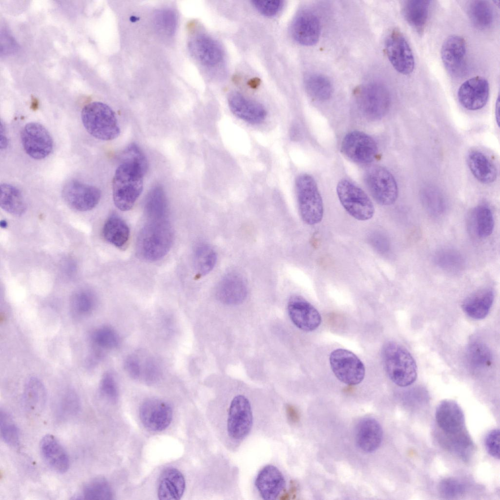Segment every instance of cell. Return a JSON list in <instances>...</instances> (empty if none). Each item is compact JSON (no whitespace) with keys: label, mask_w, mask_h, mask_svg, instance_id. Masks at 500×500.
I'll return each mask as SVG.
<instances>
[{"label":"cell","mask_w":500,"mask_h":500,"mask_svg":"<svg viewBox=\"0 0 500 500\" xmlns=\"http://www.w3.org/2000/svg\"><path fill=\"white\" fill-rule=\"evenodd\" d=\"M40 449L44 460L54 471L62 474L69 469L67 453L54 436L47 434L43 436L40 441Z\"/></svg>","instance_id":"cell-24"},{"label":"cell","mask_w":500,"mask_h":500,"mask_svg":"<svg viewBox=\"0 0 500 500\" xmlns=\"http://www.w3.org/2000/svg\"><path fill=\"white\" fill-rule=\"evenodd\" d=\"M341 150L347 157L359 164L371 163L377 152L375 140L359 131H353L346 134L342 140Z\"/></svg>","instance_id":"cell-14"},{"label":"cell","mask_w":500,"mask_h":500,"mask_svg":"<svg viewBox=\"0 0 500 500\" xmlns=\"http://www.w3.org/2000/svg\"><path fill=\"white\" fill-rule=\"evenodd\" d=\"M354 95L361 112L368 118L378 119L388 112L391 103L387 87L378 83H370L357 88Z\"/></svg>","instance_id":"cell-6"},{"label":"cell","mask_w":500,"mask_h":500,"mask_svg":"<svg viewBox=\"0 0 500 500\" xmlns=\"http://www.w3.org/2000/svg\"><path fill=\"white\" fill-rule=\"evenodd\" d=\"M124 368L132 378L146 384H154L161 375V370L156 359L142 351L129 355L125 361Z\"/></svg>","instance_id":"cell-15"},{"label":"cell","mask_w":500,"mask_h":500,"mask_svg":"<svg viewBox=\"0 0 500 500\" xmlns=\"http://www.w3.org/2000/svg\"><path fill=\"white\" fill-rule=\"evenodd\" d=\"M255 485L264 500H275L284 489L285 478L276 466L269 464L265 466L257 474Z\"/></svg>","instance_id":"cell-23"},{"label":"cell","mask_w":500,"mask_h":500,"mask_svg":"<svg viewBox=\"0 0 500 500\" xmlns=\"http://www.w3.org/2000/svg\"><path fill=\"white\" fill-rule=\"evenodd\" d=\"M0 225L1 228H5L7 226V223L5 220H2L0 221Z\"/></svg>","instance_id":"cell-55"},{"label":"cell","mask_w":500,"mask_h":500,"mask_svg":"<svg viewBox=\"0 0 500 500\" xmlns=\"http://www.w3.org/2000/svg\"><path fill=\"white\" fill-rule=\"evenodd\" d=\"M81 119L87 131L97 139L110 141L120 135L114 112L103 103L93 102L85 105L81 112Z\"/></svg>","instance_id":"cell-4"},{"label":"cell","mask_w":500,"mask_h":500,"mask_svg":"<svg viewBox=\"0 0 500 500\" xmlns=\"http://www.w3.org/2000/svg\"><path fill=\"white\" fill-rule=\"evenodd\" d=\"M431 1L407 0L403 1L402 12L406 22L417 33H422L429 16Z\"/></svg>","instance_id":"cell-32"},{"label":"cell","mask_w":500,"mask_h":500,"mask_svg":"<svg viewBox=\"0 0 500 500\" xmlns=\"http://www.w3.org/2000/svg\"><path fill=\"white\" fill-rule=\"evenodd\" d=\"M186 480L183 474L174 467L161 473L158 483L157 496L160 500H179L184 494Z\"/></svg>","instance_id":"cell-26"},{"label":"cell","mask_w":500,"mask_h":500,"mask_svg":"<svg viewBox=\"0 0 500 500\" xmlns=\"http://www.w3.org/2000/svg\"><path fill=\"white\" fill-rule=\"evenodd\" d=\"M102 233L107 242L119 249H125L127 246L130 236L129 228L124 220L116 214H112L107 219Z\"/></svg>","instance_id":"cell-33"},{"label":"cell","mask_w":500,"mask_h":500,"mask_svg":"<svg viewBox=\"0 0 500 500\" xmlns=\"http://www.w3.org/2000/svg\"><path fill=\"white\" fill-rule=\"evenodd\" d=\"M358 447L366 453H372L380 446L383 438L382 427L374 418L368 417L360 420L355 434Z\"/></svg>","instance_id":"cell-27"},{"label":"cell","mask_w":500,"mask_h":500,"mask_svg":"<svg viewBox=\"0 0 500 500\" xmlns=\"http://www.w3.org/2000/svg\"><path fill=\"white\" fill-rule=\"evenodd\" d=\"M387 56L393 66L403 75L411 73L415 67L412 50L403 34L397 29L389 33L385 42Z\"/></svg>","instance_id":"cell-12"},{"label":"cell","mask_w":500,"mask_h":500,"mask_svg":"<svg viewBox=\"0 0 500 500\" xmlns=\"http://www.w3.org/2000/svg\"><path fill=\"white\" fill-rule=\"evenodd\" d=\"M336 192L339 200L345 210L359 221L372 218L375 212L372 201L360 188L347 179L337 184Z\"/></svg>","instance_id":"cell-7"},{"label":"cell","mask_w":500,"mask_h":500,"mask_svg":"<svg viewBox=\"0 0 500 500\" xmlns=\"http://www.w3.org/2000/svg\"><path fill=\"white\" fill-rule=\"evenodd\" d=\"M467 163L472 174L479 182L489 184L497 178V168L482 152L477 150L470 151L467 155Z\"/></svg>","instance_id":"cell-31"},{"label":"cell","mask_w":500,"mask_h":500,"mask_svg":"<svg viewBox=\"0 0 500 500\" xmlns=\"http://www.w3.org/2000/svg\"><path fill=\"white\" fill-rule=\"evenodd\" d=\"M156 24L161 31L168 35L175 31L177 24V17L175 12L170 9H163L156 15Z\"/></svg>","instance_id":"cell-48"},{"label":"cell","mask_w":500,"mask_h":500,"mask_svg":"<svg viewBox=\"0 0 500 500\" xmlns=\"http://www.w3.org/2000/svg\"><path fill=\"white\" fill-rule=\"evenodd\" d=\"M441 58L448 72L453 77H459L466 71V44L462 37L453 35L443 42Z\"/></svg>","instance_id":"cell-17"},{"label":"cell","mask_w":500,"mask_h":500,"mask_svg":"<svg viewBox=\"0 0 500 500\" xmlns=\"http://www.w3.org/2000/svg\"><path fill=\"white\" fill-rule=\"evenodd\" d=\"M0 433L3 440L8 445L16 447L20 441L18 428L11 416L5 410H0Z\"/></svg>","instance_id":"cell-43"},{"label":"cell","mask_w":500,"mask_h":500,"mask_svg":"<svg viewBox=\"0 0 500 500\" xmlns=\"http://www.w3.org/2000/svg\"><path fill=\"white\" fill-rule=\"evenodd\" d=\"M500 430L495 429L490 431L485 439L487 453L492 457L500 459Z\"/></svg>","instance_id":"cell-52"},{"label":"cell","mask_w":500,"mask_h":500,"mask_svg":"<svg viewBox=\"0 0 500 500\" xmlns=\"http://www.w3.org/2000/svg\"><path fill=\"white\" fill-rule=\"evenodd\" d=\"M193 261L197 275L204 276L214 268L217 261V254L209 245L200 244L195 250Z\"/></svg>","instance_id":"cell-40"},{"label":"cell","mask_w":500,"mask_h":500,"mask_svg":"<svg viewBox=\"0 0 500 500\" xmlns=\"http://www.w3.org/2000/svg\"><path fill=\"white\" fill-rule=\"evenodd\" d=\"M247 294V287L243 277L235 272L226 274L218 282L216 289L218 299L229 305L243 302Z\"/></svg>","instance_id":"cell-25"},{"label":"cell","mask_w":500,"mask_h":500,"mask_svg":"<svg viewBox=\"0 0 500 500\" xmlns=\"http://www.w3.org/2000/svg\"><path fill=\"white\" fill-rule=\"evenodd\" d=\"M295 188L303 221L309 225L320 222L324 214L323 203L313 178L306 173L298 175L295 180Z\"/></svg>","instance_id":"cell-5"},{"label":"cell","mask_w":500,"mask_h":500,"mask_svg":"<svg viewBox=\"0 0 500 500\" xmlns=\"http://www.w3.org/2000/svg\"><path fill=\"white\" fill-rule=\"evenodd\" d=\"M489 95L487 80L481 76L471 78L462 83L458 88V97L460 104L469 110L483 108Z\"/></svg>","instance_id":"cell-19"},{"label":"cell","mask_w":500,"mask_h":500,"mask_svg":"<svg viewBox=\"0 0 500 500\" xmlns=\"http://www.w3.org/2000/svg\"><path fill=\"white\" fill-rule=\"evenodd\" d=\"M435 259L438 266L448 271L457 272L463 267L462 257L453 250L444 249L439 251Z\"/></svg>","instance_id":"cell-44"},{"label":"cell","mask_w":500,"mask_h":500,"mask_svg":"<svg viewBox=\"0 0 500 500\" xmlns=\"http://www.w3.org/2000/svg\"><path fill=\"white\" fill-rule=\"evenodd\" d=\"M173 239V230L167 219L147 221L137 237V253L146 261H158L168 252Z\"/></svg>","instance_id":"cell-2"},{"label":"cell","mask_w":500,"mask_h":500,"mask_svg":"<svg viewBox=\"0 0 500 500\" xmlns=\"http://www.w3.org/2000/svg\"><path fill=\"white\" fill-rule=\"evenodd\" d=\"M100 392L103 396L112 402H115L118 398V389L114 375L106 372L103 376L100 384Z\"/></svg>","instance_id":"cell-49"},{"label":"cell","mask_w":500,"mask_h":500,"mask_svg":"<svg viewBox=\"0 0 500 500\" xmlns=\"http://www.w3.org/2000/svg\"><path fill=\"white\" fill-rule=\"evenodd\" d=\"M228 104L232 113L241 120L252 125L264 122L267 116L265 107L260 103L250 100L237 92L228 96Z\"/></svg>","instance_id":"cell-22"},{"label":"cell","mask_w":500,"mask_h":500,"mask_svg":"<svg viewBox=\"0 0 500 500\" xmlns=\"http://www.w3.org/2000/svg\"><path fill=\"white\" fill-rule=\"evenodd\" d=\"M144 211L147 221L167 219L168 203L162 186L156 185L148 193L145 200Z\"/></svg>","instance_id":"cell-34"},{"label":"cell","mask_w":500,"mask_h":500,"mask_svg":"<svg viewBox=\"0 0 500 500\" xmlns=\"http://www.w3.org/2000/svg\"><path fill=\"white\" fill-rule=\"evenodd\" d=\"M252 5L256 10L264 16L273 17L276 15L282 8L283 1L272 0H252Z\"/></svg>","instance_id":"cell-51"},{"label":"cell","mask_w":500,"mask_h":500,"mask_svg":"<svg viewBox=\"0 0 500 500\" xmlns=\"http://www.w3.org/2000/svg\"><path fill=\"white\" fill-rule=\"evenodd\" d=\"M494 300V292L489 288L479 290L466 297L462 304L464 312L470 318L480 320L488 314Z\"/></svg>","instance_id":"cell-29"},{"label":"cell","mask_w":500,"mask_h":500,"mask_svg":"<svg viewBox=\"0 0 500 500\" xmlns=\"http://www.w3.org/2000/svg\"><path fill=\"white\" fill-rule=\"evenodd\" d=\"M467 12L474 25L480 29L490 27L494 21L493 8L490 2L487 0L469 1L467 6Z\"/></svg>","instance_id":"cell-36"},{"label":"cell","mask_w":500,"mask_h":500,"mask_svg":"<svg viewBox=\"0 0 500 500\" xmlns=\"http://www.w3.org/2000/svg\"><path fill=\"white\" fill-rule=\"evenodd\" d=\"M76 497L77 499L111 500L113 493L107 480L103 477H97L88 481L81 493Z\"/></svg>","instance_id":"cell-39"},{"label":"cell","mask_w":500,"mask_h":500,"mask_svg":"<svg viewBox=\"0 0 500 500\" xmlns=\"http://www.w3.org/2000/svg\"><path fill=\"white\" fill-rule=\"evenodd\" d=\"M0 207L7 212L21 216L26 209V205L21 191L16 187L7 183L0 185Z\"/></svg>","instance_id":"cell-35"},{"label":"cell","mask_w":500,"mask_h":500,"mask_svg":"<svg viewBox=\"0 0 500 500\" xmlns=\"http://www.w3.org/2000/svg\"><path fill=\"white\" fill-rule=\"evenodd\" d=\"M139 417L146 429L153 432H160L167 429L170 424L173 412L171 407L167 402L150 398L141 404Z\"/></svg>","instance_id":"cell-16"},{"label":"cell","mask_w":500,"mask_h":500,"mask_svg":"<svg viewBox=\"0 0 500 500\" xmlns=\"http://www.w3.org/2000/svg\"><path fill=\"white\" fill-rule=\"evenodd\" d=\"M382 358L386 372L395 384L406 387L415 381L417 365L405 347L395 342H387L382 349Z\"/></svg>","instance_id":"cell-3"},{"label":"cell","mask_w":500,"mask_h":500,"mask_svg":"<svg viewBox=\"0 0 500 500\" xmlns=\"http://www.w3.org/2000/svg\"><path fill=\"white\" fill-rule=\"evenodd\" d=\"M62 194L66 204L79 211L92 209L98 204L101 197V190L98 188L77 180L67 182Z\"/></svg>","instance_id":"cell-13"},{"label":"cell","mask_w":500,"mask_h":500,"mask_svg":"<svg viewBox=\"0 0 500 500\" xmlns=\"http://www.w3.org/2000/svg\"><path fill=\"white\" fill-rule=\"evenodd\" d=\"M189 48L195 57L203 64L214 66L223 58V49L215 40L205 34L196 36L189 43Z\"/></svg>","instance_id":"cell-28"},{"label":"cell","mask_w":500,"mask_h":500,"mask_svg":"<svg viewBox=\"0 0 500 500\" xmlns=\"http://www.w3.org/2000/svg\"><path fill=\"white\" fill-rule=\"evenodd\" d=\"M472 215L478 236L486 238L490 235L494 227V220L491 209L486 206L480 205L474 209Z\"/></svg>","instance_id":"cell-41"},{"label":"cell","mask_w":500,"mask_h":500,"mask_svg":"<svg viewBox=\"0 0 500 500\" xmlns=\"http://www.w3.org/2000/svg\"><path fill=\"white\" fill-rule=\"evenodd\" d=\"M289 315L299 329L306 332L316 329L321 322V316L316 309L300 295L292 296L288 304Z\"/></svg>","instance_id":"cell-20"},{"label":"cell","mask_w":500,"mask_h":500,"mask_svg":"<svg viewBox=\"0 0 500 500\" xmlns=\"http://www.w3.org/2000/svg\"><path fill=\"white\" fill-rule=\"evenodd\" d=\"M330 364L335 376L348 385L359 384L363 380L365 369L361 360L353 352L337 349L330 355Z\"/></svg>","instance_id":"cell-9"},{"label":"cell","mask_w":500,"mask_h":500,"mask_svg":"<svg viewBox=\"0 0 500 500\" xmlns=\"http://www.w3.org/2000/svg\"><path fill=\"white\" fill-rule=\"evenodd\" d=\"M72 303L77 312L80 314H86L92 310L95 299L93 294L90 292L83 290L74 294Z\"/></svg>","instance_id":"cell-46"},{"label":"cell","mask_w":500,"mask_h":500,"mask_svg":"<svg viewBox=\"0 0 500 500\" xmlns=\"http://www.w3.org/2000/svg\"><path fill=\"white\" fill-rule=\"evenodd\" d=\"M253 424L250 403L243 395L235 396L231 400L228 412L227 431L232 439L241 440L250 433Z\"/></svg>","instance_id":"cell-10"},{"label":"cell","mask_w":500,"mask_h":500,"mask_svg":"<svg viewBox=\"0 0 500 500\" xmlns=\"http://www.w3.org/2000/svg\"><path fill=\"white\" fill-rule=\"evenodd\" d=\"M439 491L446 498H454L462 495L465 491L464 484L456 479L445 478L439 484Z\"/></svg>","instance_id":"cell-47"},{"label":"cell","mask_w":500,"mask_h":500,"mask_svg":"<svg viewBox=\"0 0 500 500\" xmlns=\"http://www.w3.org/2000/svg\"><path fill=\"white\" fill-rule=\"evenodd\" d=\"M305 85L310 96L317 100H327L333 93L331 82L321 74H312L308 76L305 78Z\"/></svg>","instance_id":"cell-38"},{"label":"cell","mask_w":500,"mask_h":500,"mask_svg":"<svg viewBox=\"0 0 500 500\" xmlns=\"http://www.w3.org/2000/svg\"><path fill=\"white\" fill-rule=\"evenodd\" d=\"M23 400L24 408L30 416H37L42 412L46 402V392L40 379L31 377L27 381Z\"/></svg>","instance_id":"cell-30"},{"label":"cell","mask_w":500,"mask_h":500,"mask_svg":"<svg viewBox=\"0 0 500 500\" xmlns=\"http://www.w3.org/2000/svg\"><path fill=\"white\" fill-rule=\"evenodd\" d=\"M93 338L97 345L106 349L116 348L120 343L118 333L113 328L108 326H104L97 329Z\"/></svg>","instance_id":"cell-45"},{"label":"cell","mask_w":500,"mask_h":500,"mask_svg":"<svg viewBox=\"0 0 500 500\" xmlns=\"http://www.w3.org/2000/svg\"><path fill=\"white\" fill-rule=\"evenodd\" d=\"M422 204L426 209L433 215H440L445 209V202L441 193L433 187L424 188L421 193Z\"/></svg>","instance_id":"cell-42"},{"label":"cell","mask_w":500,"mask_h":500,"mask_svg":"<svg viewBox=\"0 0 500 500\" xmlns=\"http://www.w3.org/2000/svg\"><path fill=\"white\" fill-rule=\"evenodd\" d=\"M291 32L297 43L304 46H312L316 43L319 39L320 22L312 13L303 11L293 20Z\"/></svg>","instance_id":"cell-21"},{"label":"cell","mask_w":500,"mask_h":500,"mask_svg":"<svg viewBox=\"0 0 500 500\" xmlns=\"http://www.w3.org/2000/svg\"><path fill=\"white\" fill-rule=\"evenodd\" d=\"M23 148L30 157L41 160L47 157L53 148L52 138L46 128L36 122L26 124L21 132Z\"/></svg>","instance_id":"cell-11"},{"label":"cell","mask_w":500,"mask_h":500,"mask_svg":"<svg viewBox=\"0 0 500 500\" xmlns=\"http://www.w3.org/2000/svg\"><path fill=\"white\" fill-rule=\"evenodd\" d=\"M365 184L372 196L379 204H393L398 196V188L392 173L385 167L373 166L364 174Z\"/></svg>","instance_id":"cell-8"},{"label":"cell","mask_w":500,"mask_h":500,"mask_svg":"<svg viewBox=\"0 0 500 500\" xmlns=\"http://www.w3.org/2000/svg\"><path fill=\"white\" fill-rule=\"evenodd\" d=\"M80 407V401L77 393L72 390H67L62 398V411L67 416H74L78 413Z\"/></svg>","instance_id":"cell-50"},{"label":"cell","mask_w":500,"mask_h":500,"mask_svg":"<svg viewBox=\"0 0 500 500\" xmlns=\"http://www.w3.org/2000/svg\"><path fill=\"white\" fill-rule=\"evenodd\" d=\"M147 167L122 161L116 169L112 180L113 199L122 211L134 206L143 189V179Z\"/></svg>","instance_id":"cell-1"},{"label":"cell","mask_w":500,"mask_h":500,"mask_svg":"<svg viewBox=\"0 0 500 500\" xmlns=\"http://www.w3.org/2000/svg\"><path fill=\"white\" fill-rule=\"evenodd\" d=\"M8 144L7 139L5 132L4 128L3 126L2 122L0 125V145L1 149L5 148Z\"/></svg>","instance_id":"cell-53"},{"label":"cell","mask_w":500,"mask_h":500,"mask_svg":"<svg viewBox=\"0 0 500 500\" xmlns=\"http://www.w3.org/2000/svg\"><path fill=\"white\" fill-rule=\"evenodd\" d=\"M435 417L443 436L458 435L467 431L463 411L453 400L441 401L437 407Z\"/></svg>","instance_id":"cell-18"},{"label":"cell","mask_w":500,"mask_h":500,"mask_svg":"<svg viewBox=\"0 0 500 500\" xmlns=\"http://www.w3.org/2000/svg\"><path fill=\"white\" fill-rule=\"evenodd\" d=\"M466 358L469 367L475 371H482L491 365L492 353L482 342L474 341L467 349Z\"/></svg>","instance_id":"cell-37"},{"label":"cell","mask_w":500,"mask_h":500,"mask_svg":"<svg viewBox=\"0 0 500 500\" xmlns=\"http://www.w3.org/2000/svg\"><path fill=\"white\" fill-rule=\"evenodd\" d=\"M499 105H500L499 98V97H498L497 100V102H496V104L495 115H496V120H497V123L498 124H499Z\"/></svg>","instance_id":"cell-54"}]
</instances>
